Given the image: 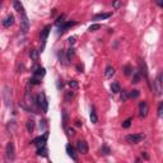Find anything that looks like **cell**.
Listing matches in <instances>:
<instances>
[{
    "label": "cell",
    "instance_id": "f1b7e54d",
    "mask_svg": "<svg viewBox=\"0 0 163 163\" xmlns=\"http://www.w3.org/2000/svg\"><path fill=\"white\" fill-rule=\"evenodd\" d=\"M29 82H31V84H40L41 78H37V76H34V75H33V78L31 79Z\"/></svg>",
    "mask_w": 163,
    "mask_h": 163
},
{
    "label": "cell",
    "instance_id": "4dcf8cb0",
    "mask_svg": "<svg viewBox=\"0 0 163 163\" xmlns=\"http://www.w3.org/2000/svg\"><path fill=\"white\" fill-rule=\"evenodd\" d=\"M112 7H114L115 9H119L121 7V1L120 0H114V3H112Z\"/></svg>",
    "mask_w": 163,
    "mask_h": 163
},
{
    "label": "cell",
    "instance_id": "74e56055",
    "mask_svg": "<svg viewBox=\"0 0 163 163\" xmlns=\"http://www.w3.org/2000/svg\"><path fill=\"white\" fill-rule=\"evenodd\" d=\"M74 42H75V37H70V38H69V43L73 45Z\"/></svg>",
    "mask_w": 163,
    "mask_h": 163
},
{
    "label": "cell",
    "instance_id": "f546056e",
    "mask_svg": "<svg viewBox=\"0 0 163 163\" xmlns=\"http://www.w3.org/2000/svg\"><path fill=\"white\" fill-rule=\"evenodd\" d=\"M69 87H70V88H73V89H76V88H78V83H76L75 80H70L69 82Z\"/></svg>",
    "mask_w": 163,
    "mask_h": 163
},
{
    "label": "cell",
    "instance_id": "2e32d148",
    "mask_svg": "<svg viewBox=\"0 0 163 163\" xmlns=\"http://www.w3.org/2000/svg\"><path fill=\"white\" fill-rule=\"evenodd\" d=\"M111 17V13H99V14H96L93 19L94 20H102V19H107Z\"/></svg>",
    "mask_w": 163,
    "mask_h": 163
},
{
    "label": "cell",
    "instance_id": "6da1fadb",
    "mask_svg": "<svg viewBox=\"0 0 163 163\" xmlns=\"http://www.w3.org/2000/svg\"><path fill=\"white\" fill-rule=\"evenodd\" d=\"M36 103H37V106L43 112H47L49 103H47V99H46V96H45L43 92H41V93L37 94V97H36Z\"/></svg>",
    "mask_w": 163,
    "mask_h": 163
},
{
    "label": "cell",
    "instance_id": "277c9868",
    "mask_svg": "<svg viewBox=\"0 0 163 163\" xmlns=\"http://www.w3.org/2000/svg\"><path fill=\"white\" fill-rule=\"evenodd\" d=\"M5 157H7L8 161H13L15 158V154H14V144L12 141H9L7 144V148H5Z\"/></svg>",
    "mask_w": 163,
    "mask_h": 163
},
{
    "label": "cell",
    "instance_id": "ac0fdd59",
    "mask_svg": "<svg viewBox=\"0 0 163 163\" xmlns=\"http://www.w3.org/2000/svg\"><path fill=\"white\" fill-rule=\"evenodd\" d=\"M33 75L37 76V78H42V76L45 75V69L43 68H37L33 71Z\"/></svg>",
    "mask_w": 163,
    "mask_h": 163
},
{
    "label": "cell",
    "instance_id": "8d00e7d4",
    "mask_svg": "<svg viewBox=\"0 0 163 163\" xmlns=\"http://www.w3.org/2000/svg\"><path fill=\"white\" fill-rule=\"evenodd\" d=\"M156 3L158 4V7H163V0H156Z\"/></svg>",
    "mask_w": 163,
    "mask_h": 163
},
{
    "label": "cell",
    "instance_id": "cb8c5ba5",
    "mask_svg": "<svg viewBox=\"0 0 163 163\" xmlns=\"http://www.w3.org/2000/svg\"><path fill=\"white\" fill-rule=\"evenodd\" d=\"M29 56L32 58V60H34V61H37V59H38V51H36V50H32L29 52Z\"/></svg>",
    "mask_w": 163,
    "mask_h": 163
},
{
    "label": "cell",
    "instance_id": "e0dca14e",
    "mask_svg": "<svg viewBox=\"0 0 163 163\" xmlns=\"http://www.w3.org/2000/svg\"><path fill=\"white\" fill-rule=\"evenodd\" d=\"M140 78H141V75L139 73V70H135V71H132V83H139L140 82Z\"/></svg>",
    "mask_w": 163,
    "mask_h": 163
},
{
    "label": "cell",
    "instance_id": "603a6c76",
    "mask_svg": "<svg viewBox=\"0 0 163 163\" xmlns=\"http://www.w3.org/2000/svg\"><path fill=\"white\" fill-rule=\"evenodd\" d=\"M139 94H140V92L138 90V89H134V90H131L130 93H129V97H130V98H138Z\"/></svg>",
    "mask_w": 163,
    "mask_h": 163
},
{
    "label": "cell",
    "instance_id": "ffe728a7",
    "mask_svg": "<svg viewBox=\"0 0 163 163\" xmlns=\"http://www.w3.org/2000/svg\"><path fill=\"white\" fill-rule=\"evenodd\" d=\"M111 90L114 92V93H119V92H121V88H120V84L119 82H114L111 85Z\"/></svg>",
    "mask_w": 163,
    "mask_h": 163
},
{
    "label": "cell",
    "instance_id": "7402d4cb",
    "mask_svg": "<svg viewBox=\"0 0 163 163\" xmlns=\"http://www.w3.org/2000/svg\"><path fill=\"white\" fill-rule=\"evenodd\" d=\"M33 129H34V121H33V120H28V121H27V130H28L29 132H32Z\"/></svg>",
    "mask_w": 163,
    "mask_h": 163
},
{
    "label": "cell",
    "instance_id": "4fadbf2b",
    "mask_svg": "<svg viewBox=\"0 0 163 163\" xmlns=\"http://www.w3.org/2000/svg\"><path fill=\"white\" fill-rule=\"evenodd\" d=\"M13 7H14V9L17 10L18 13L24 12V8H23V5H22V3H20L19 0H14V1H13Z\"/></svg>",
    "mask_w": 163,
    "mask_h": 163
},
{
    "label": "cell",
    "instance_id": "5b68a950",
    "mask_svg": "<svg viewBox=\"0 0 163 163\" xmlns=\"http://www.w3.org/2000/svg\"><path fill=\"white\" fill-rule=\"evenodd\" d=\"M50 29H51V25H46V27L41 31V49L45 47V43H46V40H47L49 37V33H50Z\"/></svg>",
    "mask_w": 163,
    "mask_h": 163
},
{
    "label": "cell",
    "instance_id": "836d02e7",
    "mask_svg": "<svg viewBox=\"0 0 163 163\" xmlns=\"http://www.w3.org/2000/svg\"><path fill=\"white\" fill-rule=\"evenodd\" d=\"M73 96H74L73 90H71V92H68V93H66V97H65V99L69 102V101H70V98H73Z\"/></svg>",
    "mask_w": 163,
    "mask_h": 163
},
{
    "label": "cell",
    "instance_id": "3957f363",
    "mask_svg": "<svg viewBox=\"0 0 163 163\" xmlns=\"http://www.w3.org/2000/svg\"><path fill=\"white\" fill-rule=\"evenodd\" d=\"M125 139L130 144H136V143H139L144 139V134H130V135H126Z\"/></svg>",
    "mask_w": 163,
    "mask_h": 163
},
{
    "label": "cell",
    "instance_id": "ab89813d",
    "mask_svg": "<svg viewBox=\"0 0 163 163\" xmlns=\"http://www.w3.org/2000/svg\"><path fill=\"white\" fill-rule=\"evenodd\" d=\"M1 3H3V0H0V5H1Z\"/></svg>",
    "mask_w": 163,
    "mask_h": 163
},
{
    "label": "cell",
    "instance_id": "52a82bcc",
    "mask_svg": "<svg viewBox=\"0 0 163 163\" xmlns=\"http://www.w3.org/2000/svg\"><path fill=\"white\" fill-rule=\"evenodd\" d=\"M154 88L158 96H162V73H159L157 75L156 82H154Z\"/></svg>",
    "mask_w": 163,
    "mask_h": 163
},
{
    "label": "cell",
    "instance_id": "d590c367",
    "mask_svg": "<svg viewBox=\"0 0 163 163\" xmlns=\"http://www.w3.org/2000/svg\"><path fill=\"white\" fill-rule=\"evenodd\" d=\"M126 98H127V94H126V92H124V90H122V94H121V101H122V102H125V101H126Z\"/></svg>",
    "mask_w": 163,
    "mask_h": 163
},
{
    "label": "cell",
    "instance_id": "8fae6325",
    "mask_svg": "<svg viewBox=\"0 0 163 163\" xmlns=\"http://www.w3.org/2000/svg\"><path fill=\"white\" fill-rule=\"evenodd\" d=\"M66 153H68V156H69L73 161H78V157H76V154H75V149H74L73 147H71V144L66 145Z\"/></svg>",
    "mask_w": 163,
    "mask_h": 163
},
{
    "label": "cell",
    "instance_id": "e575fe53",
    "mask_svg": "<svg viewBox=\"0 0 163 163\" xmlns=\"http://www.w3.org/2000/svg\"><path fill=\"white\" fill-rule=\"evenodd\" d=\"M102 153H103L105 156H108V154H110V149H108V147H103V148H102Z\"/></svg>",
    "mask_w": 163,
    "mask_h": 163
},
{
    "label": "cell",
    "instance_id": "5bb4252c",
    "mask_svg": "<svg viewBox=\"0 0 163 163\" xmlns=\"http://www.w3.org/2000/svg\"><path fill=\"white\" fill-rule=\"evenodd\" d=\"M74 24H75V22H64V23H61V25H60L59 29H60V32L63 33V32H65L66 29L70 28L71 25H74Z\"/></svg>",
    "mask_w": 163,
    "mask_h": 163
},
{
    "label": "cell",
    "instance_id": "44dd1931",
    "mask_svg": "<svg viewBox=\"0 0 163 163\" xmlns=\"http://www.w3.org/2000/svg\"><path fill=\"white\" fill-rule=\"evenodd\" d=\"M90 120L93 124H97V121H98V117H97V114H96L93 107H92V110H90Z\"/></svg>",
    "mask_w": 163,
    "mask_h": 163
},
{
    "label": "cell",
    "instance_id": "8992f818",
    "mask_svg": "<svg viewBox=\"0 0 163 163\" xmlns=\"http://www.w3.org/2000/svg\"><path fill=\"white\" fill-rule=\"evenodd\" d=\"M76 149H78V152L82 153V154H87V153H88V144H87V141L78 140L76 141Z\"/></svg>",
    "mask_w": 163,
    "mask_h": 163
},
{
    "label": "cell",
    "instance_id": "d4e9b609",
    "mask_svg": "<svg viewBox=\"0 0 163 163\" xmlns=\"http://www.w3.org/2000/svg\"><path fill=\"white\" fill-rule=\"evenodd\" d=\"M74 56V49H69L68 50V54H66V61H69L71 58Z\"/></svg>",
    "mask_w": 163,
    "mask_h": 163
},
{
    "label": "cell",
    "instance_id": "9a60e30c",
    "mask_svg": "<svg viewBox=\"0 0 163 163\" xmlns=\"http://www.w3.org/2000/svg\"><path fill=\"white\" fill-rule=\"evenodd\" d=\"M105 75H106V78H112V76L115 75V69H114V66H111L108 65L106 68V71H105Z\"/></svg>",
    "mask_w": 163,
    "mask_h": 163
},
{
    "label": "cell",
    "instance_id": "1f68e13d",
    "mask_svg": "<svg viewBox=\"0 0 163 163\" xmlns=\"http://www.w3.org/2000/svg\"><path fill=\"white\" fill-rule=\"evenodd\" d=\"M163 114V102H159V106H158V116H162Z\"/></svg>",
    "mask_w": 163,
    "mask_h": 163
},
{
    "label": "cell",
    "instance_id": "d6a6232c",
    "mask_svg": "<svg viewBox=\"0 0 163 163\" xmlns=\"http://www.w3.org/2000/svg\"><path fill=\"white\" fill-rule=\"evenodd\" d=\"M63 117H64V119H63V125H64V127H66V122H68V116H66V112H65V111L63 112Z\"/></svg>",
    "mask_w": 163,
    "mask_h": 163
},
{
    "label": "cell",
    "instance_id": "484cf974",
    "mask_svg": "<svg viewBox=\"0 0 163 163\" xmlns=\"http://www.w3.org/2000/svg\"><path fill=\"white\" fill-rule=\"evenodd\" d=\"M101 28V24H92L89 27V32H96V31H98Z\"/></svg>",
    "mask_w": 163,
    "mask_h": 163
},
{
    "label": "cell",
    "instance_id": "83f0119b",
    "mask_svg": "<svg viewBox=\"0 0 163 163\" xmlns=\"http://www.w3.org/2000/svg\"><path fill=\"white\" fill-rule=\"evenodd\" d=\"M131 71H132L131 66H129V65L124 66V73H125V75H130V74H131Z\"/></svg>",
    "mask_w": 163,
    "mask_h": 163
},
{
    "label": "cell",
    "instance_id": "7c38bea8",
    "mask_svg": "<svg viewBox=\"0 0 163 163\" xmlns=\"http://www.w3.org/2000/svg\"><path fill=\"white\" fill-rule=\"evenodd\" d=\"M13 23H14V17H13L12 14H10V15H8V17H7V18H5V19L3 20V25H4L5 28L10 27V25H12Z\"/></svg>",
    "mask_w": 163,
    "mask_h": 163
},
{
    "label": "cell",
    "instance_id": "7a4b0ae2",
    "mask_svg": "<svg viewBox=\"0 0 163 163\" xmlns=\"http://www.w3.org/2000/svg\"><path fill=\"white\" fill-rule=\"evenodd\" d=\"M28 29H29V19L25 12H22L20 13V31H22L23 34H25L28 32Z\"/></svg>",
    "mask_w": 163,
    "mask_h": 163
},
{
    "label": "cell",
    "instance_id": "9c48e42d",
    "mask_svg": "<svg viewBox=\"0 0 163 163\" xmlns=\"http://www.w3.org/2000/svg\"><path fill=\"white\" fill-rule=\"evenodd\" d=\"M47 136H49V134H47V132H45V134H43L42 136L36 138V139L33 140V144H36L38 148H40V147L46 145V140H47Z\"/></svg>",
    "mask_w": 163,
    "mask_h": 163
},
{
    "label": "cell",
    "instance_id": "30bf717a",
    "mask_svg": "<svg viewBox=\"0 0 163 163\" xmlns=\"http://www.w3.org/2000/svg\"><path fill=\"white\" fill-rule=\"evenodd\" d=\"M139 73H140L141 76H144V78L148 80V70H147V65H145V63H144L143 60L139 61Z\"/></svg>",
    "mask_w": 163,
    "mask_h": 163
},
{
    "label": "cell",
    "instance_id": "4316f807",
    "mask_svg": "<svg viewBox=\"0 0 163 163\" xmlns=\"http://www.w3.org/2000/svg\"><path fill=\"white\" fill-rule=\"evenodd\" d=\"M131 119H126L124 122H122V127H125V129H127V127H130V125H131Z\"/></svg>",
    "mask_w": 163,
    "mask_h": 163
},
{
    "label": "cell",
    "instance_id": "f35d334b",
    "mask_svg": "<svg viewBox=\"0 0 163 163\" xmlns=\"http://www.w3.org/2000/svg\"><path fill=\"white\" fill-rule=\"evenodd\" d=\"M68 131H69V132H68L69 135H74V130H73V129H69Z\"/></svg>",
    "mask_w": 163,
    "mask_h": 163
},
{
    "label": "cell",
    "instance_id": "d6986e66",
    "mask_svg": "<svg viewBox=\"0 0 163 163\" xmlns=\"http://www.w3.org/2000/svg\"><path fill=\"white\" fill-rule=\"evenodd\" d=\"M37 156H41V157H46V156H47V148H46V145L40 147V148H38V150H37Z\"/></svg>",
    "mask_w": 163,
    "mask_h": 163
},
{
    "label": "cell",
    "instance_id": "ba28073f",
    "mask_svg": "<svg viewBox=\"0 0 163 163\" xmlns=\"http://www.w3.org/2000/svg\"><path fill=\"white\" fill-rule=\"evenodd\" d=\"M148 112H149V107H148V103L147 102H140L139 103V116L140 117H147Z\"/></svg>",
    "mask_w": 163,
    "mask_h": 163
}]
</instances>
